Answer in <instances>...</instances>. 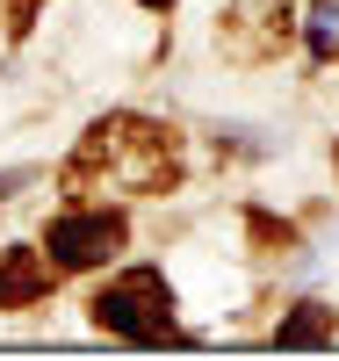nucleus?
Masks as SVG:
<instances>
[{
    "label": "nucleus",
    "mask_w": 339,
    "mask_h": 361,
    "mask_svg": "<svg viewBox=\"0 0 339 361\" xmlns=\"http://www.w3.org/2000/svg\"><path fill=\"white\" fill-rule=\"evenodd\" d=\"M94 325L116 340H166L173 325V289L159 267H130V275H116L101 296H94Z\"/></svg>",
    "instance_id": "obj_1"
},
{
    "label": "nucleus",
    "mask_w": 339,
    "mask_h": 361,
    "mask_svg": "<svg viewBox=\"0 0 339 361\" xmlns=\"http://www.w3.org/2000/svg\"><path fill=\"white\" fill-rule=\"evenodd\" d=\"M123 253V217L116 209H66L51 224V260L58 267H101Z\"/></svg>",
    "instance_id": "obj_2"
},
{
    "label": "nucleus",
    "mask_w": 339,
    "mask_h": 361,
    "mask_svg": "<svg viewBox=\"0 0 339 361\" xmlns=\"http://www.w3.org/2000/svg\"><path fill=\"white\" fill-rule=\"evenodd\" d=\"M37 296H51V260L29 253V246H8L0 253V311H22Z\"/></svg>",
    "instance_id": "obj_3"
},
{
    "label": "nucleus",
    "mask_w": 339,
    "mask_h": 361,
    "mask_svg": "<svg viewBox=\"0 0 339 361\" xmlns=\"http://www.w3.org/2000/svg\"><path fill=\"white\" fill-rule=\"evenodd\" d=\"M332 325H339V311H325V304H296V318H282V347H318V340H332Z\"/></svg>",
    "instance_id": "obj_4"
},
{
    "label": "nucleus",
    "mask_w": 339,
    "mask_h": 361,
    "mask_svg": "<svg viewBox=\"0 0 339 361\" xmlns=\"http://www.w3.org/2000/svg\"><path fill=\"white\" fill-rule=\"evenodd\" d=\"M22 180H29V173H0V202H8V195L22 188Z\"/></svg>",
    "instance_id": "obj_5"
},
{
    "label": "nucleus",
    "mask_w": 339,
    "mask_h": 361,
    "mask_svg": "<svg viewBox=\"0 0 339 361\" xmlns=\"http://www.w3.org/2000/svg\"><path fill=\"white\" fill-rule=\"evenodd\" d=\"M144 8H166V0H144Z\"/></svg>",
    "instance_id": "obj_6"
}]
</instances>
